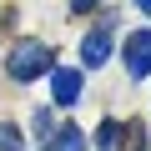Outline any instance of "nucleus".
Wrapping results in <instances>:
<instances>
[{"mask_svg": "<svg viewBox=\"0 0 151 151\" xmlns=\"http://www.w3.org/2000/svg\"><path fill=\"white\" fill-rule=\"evenodd\" d=\"M0 151H20V131L15 126H0Z\"/></svg>", "mask_w": 151, "mask_h": 151, "instance_id": "0eeeda50", "label": "nucleus"}, {"mask_svg": "<svg viewBox=\"0 0 151 151\" xmlns=\"http://www.w3.org/2000/svg\"><path fill=\"white\" fill-rule=\"evenodd\" d=\"M121 60H126V70L136 76H151V30H131L126 35V45H121Z\"/></svg>", "mask_w": 151, "mask_h": 151, "instance_id": "7ed1b4c3", "label": "nucleus"}, {"mask_svg": "<svg viewBox=\"0 0 151 151\" xmlns=\"http://www.w3.org/2000/svg\"><path fill=\"white\" fill-rule=\"evenodd\" d=\"M86 146V136H81V126H60L50 141H40V151H81Z\"/></svg>", "mask_w": 151, "mask_h": 151, "instance_id": "39448f33", "label": "nucleus"}, {"mask_svg": "<svg viewBox=\"0 0 151 151\" xmlns=\"http://www.w3.org/2000/svg\"><path fill=\"white\" fill-rule=\"evenodd\" d=\"M30 126H35V136H40V141H45V136L55 131V121H50V111H35V121H30Z\"/></svg>", "mask_w": 151, "mask_h": 151, "instance_id": "6e6552de", "label": "nucleus"}, {"mask_svg": "<svg viewBox=\"0 0 151 151\" xmlns=\"http://www.w3.org/2000/svg\"><path fill=\"white\" fill-rule=\"evenodd\" d=\"M96 5H101V0H70V10H76V15H81V10H96Z\"/></svg>", "mask_w": 151, "mask_h": 151, "instance_id": "1a4fd4ad", "label": "nucleus"}, {"mask_svg": "<svg viewBox=\"0 0 151 151\" xmlns=\"http://www.w3.org/2000/svg\"><path fill=\"white\" fill-rule=\"evenodd\" d=\"M121 136H126L121 121H101V126H96V146H101V151H121Z\"/></svg>", "mask_w": 151, "mask_h": 151, "instance_id": "423d86ee", "label": "nucleus"}, {"mask_svg": "<svg viewBox=\"0 0 151 151\" xmlns=\"http://www.w3.org/2000/svg\"><path fill=\"white\" fill-rule=\"evenodd\" d=\"M106 60H111V30L101 25V30H91V35L81 40V65L96 70V65H106Z\"/></svg>", "mask_w": 151, "mask_h": 151, "instance_id": "20e7f679", "label": "nucleus"}, {"mask_svg": "<svg viewBox=\"0 0 151 151\" xmlns=\"http://www.w3.org/2000/svg\"><path fill=\"white\" fill-rule=\"evenodd\" d=\"M5 70H10V81H35L40 70H50V45L35 40V35H30V40H15Z\"/></svg>", "mask_w": 151, "mask_h": 151, "instance_id": "f257e3e1", "label": "nucleus"}, {"mask_svg": "<svg viewBox=\"0 0 151 151\" xmlns=\"http://www.w3.org/2000/svg\"><path fill=\"white\" fill-rule=\"evenodd\" d=\"M136 10H146V15H151V0H136Z\"/></svg>", "mask_w": 151, "mask_h": 151, "instance_id": "9d476101", "label": "nucleus"}, {"mask_svg": "<svg viewBox=\"0 0 151 151\" xmlns=\"http://www.w3.org/2000/svg\"><path fill=\"white\" fill-rule=\"evenodd\" d=\"M81 91H86V76L76 70V65L50 70V101L55 106H81Z\"/></svg>", "mask_w": 151, "mask_h": 151, "instance_id": "f03ea898", "label": "nucleus"}]
</instances>
